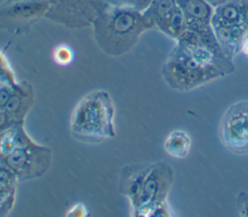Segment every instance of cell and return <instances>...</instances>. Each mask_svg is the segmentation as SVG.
<instances>
[{
  "label": "cell",
  "instance_id": "5",
  "mask_svg": "<svg viewBox=\"0 0 248 217\" xmlns=\"http://www.w3.org/2000/svg\"><path fill=\"white\" fill-rule=\"evenodd\" d=\"M211 26L224 54L233 60L248 41V0H230L214 8Z\"/></svg>",
  "mask_w": 248,
  "mask_h": 217
},
{
  "label": "cell",
  "instance_id": "7",
  "mask_svg": "<svg viewBox=\"0 0 248 217\" xmlns=\"http://www.w3.org/2000/svg\"><path fill=\"white\" fill-rule=\"evenodd\" d=\"M150 28H156L176 41L186 30L185 16L176 0H154L142 12Z\"/></svg>",
  "mask_w": 248,
  "mask_h": 217
},
{
  "label": "cell",
  "instance_id": "6",
  "mask_svg": "<svg viewBox=\"0 0 248 217\" xmlns=\"http://www.w3.org/2000/svg\"><path fill=\"white\" fill-rule=\"evenodd\" d=\"M218 137L232 154L248 155V101H237L224 111L218 124Z\"/></svg>",
  "mask_w": 248,
  "mask_h": 217
},
{
  "label": "cell",
  "instance_id": "14",
  "mask_svg": "<svg viewBox=\"0 0 248 217\" xmlns=\"http://www.w3.org/2000/svg\"><path fill=\"white\" fill-rule=\"evenodd\" d=\"M53 58H54V61L58 65L66 66L73 61L74 53L69 46H59L55 48V50L53 52Z\"/></svg>",
  "mask_w": 248,
  "mask_h": 217
},
{
  "label": "cell",
  "instance_id": "2",
  "mask_svg": "<svg viewBox=\"0 0 248 217\" xmlns=\"http://www.w3.org/2000/svg\"><path fill=\"white\" fill-rule=\"evenodd\" d=\"M115 108L109 94L94 90L76 105L70 121L72 136L78 141L98 143L115 137Z\"/></svg>",
  "mask_w": 248,
  "mask_h": 217
},
{
  "label": "cell",
  "instance_id": "17",
  "mask_svg": "<svg viewBox=\"0 0 248 217\" xmlns=\"http://www.w3.org/2000/svg\"><path fill=\"white\" fill-rule=\"evenodd\" d=\"M68 217H85L88 216V210L82 203H77L73 205L66 213Z\"/></svg>",
  "mask_w": 248,
  "mask_h": 217
},
{
  "label": "cell",
  "instance_id": "18",
  "mask_svg": "<svg viewBox=\"0 0 248 217\" xmlns=\"http://www.w3.org/2000/svg\"><path fill=\"white\" fill-rule=\"evenodd\" d=\"M205 1H206L209 5H211L213 8H216V7L222 5V4H224V3H226V2H228V1H230V0H205Z\"/></svg>",
  "mask_w": 248,
  "mask_h": 217
},
{
  "label": "cell",
  "instance_id": "9",
  "mask_svg": "<svg viewBox=\"0 0 248 217\" xmlns=\"http://www.w3.org/2000/svg\"><path fill=\"white\" fill-rule=\"evenodd\" d=\"M18 180L7 168L0 165V216L8 215L14 208Z\"/></svg>",
  "mask_w": 248,
  "mask_h": 217
},
{
  "label": "cell",
  "instance_id": "3",
  "mask_svg": "<svg viewBox=\"0 0 248 217\" xmlns=\"http://www.w3.org/2000/svg\"><path fill=\"white\" fill-rule=\"evenodd\" d=\"M0 165L10 170L18 181L43 176L51 165L50 148L35 142L20 124L0 156Z\"/></svg>",
  "mask_w": 248,
  "mask_h": 217
},
{
  "label": "cell",
  "instance_id": "11",
  "mask_svg": "<svg viewBox=\"0 0 248 217\" xmlns=\"http://www.w3.org/2000/svg\"><path fill=\"white\" fill-rule=\"evenodd\" d=\"M192 140L190 135L183 130L171 131L164 141V149L170 157L184 159L190 153Z\"/></svg>",
  "mask_w": 248,
  "mask_h": 217
},
{
  "label": "cell",
  "instance_id": "15",
  "mask_svg": "<svg viewBox=\"0 0 248 217\" xmlns=\"http://www.w3.org/2000/svg\"><path fill=\"white\" fill-rule=\"evenodd\" d=\"M235 208L238 216L248 217V193L241 191L235 198Z\"/></svg>",
  "mask_w": 248,
  "mask_h": 217
},
{
  "label": "cell",
  "instance_id": "13",
  "mask_svg": "<svg viewBox=\"0 0 248 217\" xmlns=\"http://www.w3.org/2000/svg\"><path fill=\"white\" fill-rule=\"evenodd\" d=\"M0 82L8 83L14 87H18L21 83L16 79L8 59L1 51H0Z\"/></svg>",
  "mask_w": 248,
  "mask_h": 217
},
{
  "label": "cell",
  "instance_id": "10",
  "mask_svg": "<svg viewBox=\"0 0 248 217\" xmlns=\"http://www.w3.org/2000/svg\"><path fill=\"white\" fill-rule=\"evenodd\" d=\"M181 9L186 24L190 22L211 23L214 8L205 0H176Z\"/></svg>",
  "mask_w": 248,
  "mask_h": 217
},
{
  "label": "cell",
  "instance_id": "12",
  "mask_svg": "<svg viewBox=\"0 0 248 217\" xmlns=\"http://www.w3.org/2000/svg\"><path fill=\"white\" fill-rule=\"evenodd\" d=\"M46 9L45 4L40 1H20L6 10V17L16 20H29L42 16Z\"/></svg>",
  "mask_w": 248,
  "mask_h": 217
},
{
  "label": "cell",
  "instance_id": "4",
  "mask_svg": "<svg viewBox=\"0 0 248 217\" xmlns=\"http://www.w3.org/2000/svg\"><path fill=\"white\" fill-rule=\"evenodd\" d=\"M161 75L169 88L181 93L190 92L226 77L221 70L201 64L177 43L164 63Z\"/></svg>",
  "mask_w": 248,
  "mask_h": 217
},
{
  "label": "cell",
  "instance_id": "1",
  "mask_svg": "<svg viewBox=\"0 0 248 217\" xmlns=\"http://www.w3.org/2000/svg\"><path fill=\"white\" fill-rule=\"evenodd\" d=\"M174 180V172L165 162L126 166L120 175L119 191L127 197L133 216L156 217Z\"/></svg>",
  "mask_w": 248,
  "mask_h": 217
},
{
  "label": "cell",
  "instance_id": "16",
  "mask_svg": "<svg viewBox=\"0 0 248 217\" xmlns=\"http://www.w3.org/2000/svg\"><path fill=\"white\" fill-rule=\"evenodd\" d=\"M17 122L18 121L15 120L14 117L9 114L5 109H0V133L4 132Z\"/></svg>",
  "mask_w": 248,
  "mask_h": 217
},
{
  "label": "cell",
  "instance_id": "8",
  "mask_svg": "<svg viewBox=\"0 0 248 217\" xmlns=\"http://www.w3.org/2000/svg\"><path fill=\"white\" fill-rule=\"evenodd\" d=\"M34 99L35 93L32 86L21 82L20 86L15 89L4 109L11 114L15 120L18 122L23 121L34 103Z\"/></svg>",
  "mask_w": 248,
  "mask_h": 217
}]
</instances>
